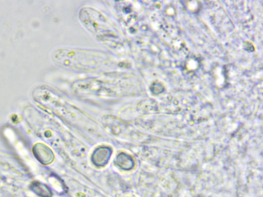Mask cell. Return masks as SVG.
<instances>
[{
    "mask_svg": "<svg viewBox=\"0 0 263 197\" xmlns=\"http://www.w3.org/2000/svg\"><path fill=\"white\" fill-rule=\"evenodd\" d=\"M55 59L67 69L84 72H111L128 66L107 52L73 47L59 49L55 54Z\"/></svg>",
    "mask_w": 263,
    "mask_h": 197,
    "instance_id": "cell-1",
    "label": "cell"
},
{
    "mask_svg": "<svg viewBox=\"0 0 263 197\" xmlns=\"http://www.w3.org/2000/svg\"><path fill=\"white\" fill-rule=\"evenodd\" d=\"M79 17L84 27L105 45L114 49L123 45L115 25L99 11L85 7L80 10Z\"/></svg>",
    "mask_w": 263,
    "mask_h": 197,
    "instance_id": "cell-2",
    "label": "cell"
},
{
    "mask_svg": "<svg viewBox=\"0 0 263 197\" xmlns=\"http://www.w3.org/2000/svg\"><path fill=\"white\" fill-rule=\"evenodd\" d=\"M72 86L76 92L103 95L107 93L108 94H119L136 90V86L138 85L136 80L132 78L88 77L76 81Z\"/></svg>",
    "mask_w": 263,
    "mask_h": 197,
    "instance_id": "cell-3",
    "label": "cell"
},
{
    "mask_svg": "<svg viewBox=\"0 0 263 197\" xmlns=\"http://www.w3.org/2000/svg\"><path fill=\"white\" fill-rule=\"evenodd\" d=\"M36 159L44 165L51 164L54 160V154L51 149L43 143L35 144L32 149Z\"/></svg>",
    "mask_w": 263,
    "mask_h": 197,
    "instance_id": "cell-4",
    "label": "cell"
},
{
    "mask_svg": "<svg viewBox=\"0 0 263 197\" xmlns=\"http://www.w3.org/2000/svg\"><path fill=\"white\" fill-rule=\"evenodd\" d=\"M111 152V149L108 147H98L92 154V162L97 166H103L108 162Z\"/></svg>",
    "mask_w": 263,
    "mask_h": 197,
    "instance_id": "cell-5",
    "label": "cell"
},
{
    "mask_svg": "<svg viewBox=\"0 0 263 197\" xmlns=\"http://www.w3.org/2000/svg\"><path fill=\"white\" fill-rule=\"evenodd\" d=\"M116 163L124 170L132 169L134 166V161L133 158L125 153H121L117 156Z\"/></svg>",
    "mask_w": 263,
    "mask_h": 197,
    "instance_id": "cell-6",
    "label": "cell"
},
{
    "mask_svg": "<svg viewBox=\"0 0 263 197\" xmlns=\"http://www.w3.org/2000/svg\"><path fill=\"white\" fill-rule=\"evenodd\" d=\"M31 190L42 197H51L52 192L46 185L38 182L33 183L31 185Z\"/></svg>",
    "mask_w": 263,
    "mask_h": 197,
    "instance_id": "cell-7",
    "label": "cell"
}]
</instances>
